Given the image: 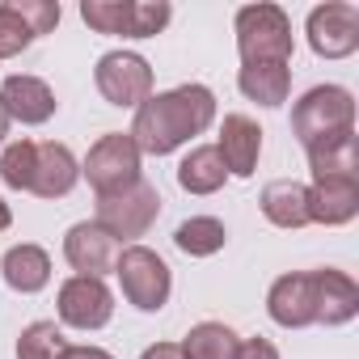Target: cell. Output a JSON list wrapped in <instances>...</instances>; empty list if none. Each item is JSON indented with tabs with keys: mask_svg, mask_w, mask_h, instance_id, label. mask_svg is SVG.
<instances>
[{
	"mask_svg": "<svg viewBox=\"0 0 359 359\" xmlns=\"http://www.w3.org/2000/svg\"><path fill=\"white\" fill-rule=\"evenodd\" d=\"M237 359H279V351H275V342H266V338H245V342L237 346Z\"/></svg>",
	"mask_w": 359,
	"mask_h": 359,
	"instance_id": "cell-29",
	"label": "cell"
},
{
	"mask_svg": "<svg viewBox=\"0 0 359 359\" xmlns=\"http://www.w3.org/2000/svg\"><path fill=\"white\" fill-rule=\"evenodd\" d=\"M68 351V338L55 321H30L18 338V359H60Z\"/></svg>",
	"mask_w": 359,
	"mask_h": 359,
	"instance_id": "cell-25",
	"label": "cell"
},
{
	"mask_svg": "<svg viewBox=\"0 0 359 359\" xmlns=\"http://www.w3.org/2000/svg\"><path fill=\"white\" fill-rule=\"evenodd\" d=\"M114 275L123 283V296L131 309L140 313H161L169 304V292H173V275L165 266V258L148 245H127L114 262Z\"/></svg>",
	"mask_w": 359,
	"mask_h": 359,
	"instance_id": "cell-5",
	"label": "cell"
},
{
	"mask_svg": "<svg viewBox=\"0 0 359 359\" xmlns=\"http://www.w3.org/2000/svg\"><path fill=\"white\" fill-rule=\"evenodd\" d=\"M140 161H144V156H140L135 140H131L127 131H110V135H102V140L89 148L81 173L89 177V187H93L97 199H102V195H118V191H127V187L140 182Z\"/></svg>",
	"mask_w": 359,
	"mask_h": 359,
	"instance_id": "cell-7",
	"label": "cell"
},
{
	"mask_svg": "<svg viewBox=\"0 0 359 359\" xmlns=\"http://www.w3.org/2000/svg\"><path fill=\"white\" fill-rule=\"evenodd\" d=\"M93 85L110 106L140 110L152 97V68L135 51H106L93 68Z\"/></svg>",
	"mask_w": 359,
	"mask_h": 359,
	"instance_id": "cell-8",
	"label": "cell"
},
{
	"mask_svg": "<svg viewBox=\"0 0 359 359\" xmlns=\"http://www.w3.org/2000/svg\"><path fill=\"white\" fill-rule=\"evenodd\" d=\"M309 47L321 60H346L359 51V9L346 5V0H325L317 5L304 22Z\"/></svg>",
	"mask_w": 359,
	"mask_h": 359,
	"instance_id": "cell-9",
	"label": "cell"
},
{
	"mask_svg": "<svg viewBox=\"0 0 359 359\" xmlns=\"http://www.w3.org/2000/svg\"><path fill=\"white\" fill-rule=\"evenodd\" d=\"M224 182H229V169H224L216 144L191 148L182 156V165H177V187H182L187 195H216Z\"/></svg>",
	"mask_w": 359,
	"mask_h": 359,
	"instance_id": "cell-21",
	"label": "cell"
},
{
	"mask_svg": "<svg viewBox=\"0 0 359 359\" xmlns=\"http://www.w3.org/2000/svg\"><path fill=\"white\" fill-rule=\"evenodd\" d=\"M9 123H13V118H9V110H5V102H0V144H5V135H9Z\"/></svg>",
	"mask_w": 359,
	"mask_h": 359,
	"instance_id": "cell-32",
	"label": "cell"
},
{
	"mask_svg": "<svg viewBox=\"0 0 359 359\" xmlns=\"http://www.w3.org/2000/svg\"><path fill=\"white\" fill-rule=\"evenodd\" d=\"M76 177H81V165L72 156L68 144H34V177H30V195L39 199H64L72 187H76Z\"/></svg>",
	"mask_w": 359,
	"mask_h": 359,
	"instance_id": "cell-15",
	"label": "cell"
},
{
	"mask_svg": "<svg viewBox=\"0 0 359 359\" xmlns=\"http://www.w3.org/2000/svg\"><path fill=\"white\" fill-rule=\"evenodd\" d=\"M237 89L258 102V106H283L292 93V68L287 64H241L237 72Z\"/></svg>",
	"mask_w": 359,
	"mask_h": 359,
	"instance_id": "cell-22",
	"label": "cell"
},
{
	"mask_svg": "<svg viewBox=\"0 0 359 359\" xmlns=\"http://www.w3.org/2000/svg\"><path fill=\"white\" fill-rule=\"evenodd\" d=\"M304 152H309L313 182H317V177H359V140H355V131L317 140Z\"/></svg>",
	"mask_w": 359,
	"mask_h": 359,
	"instance_id": "cell-20",
	"label": "cell"
},
{
	"mask_svg": "<svg viewBox=\"0 0 359 359\" xmlns=\"http://www.w3.org/2000/svg\"><path fill=\"white\" fill-rule=\"evenodd\" d=\"M0 102H5L9 118L26 123V127H43L51 114H55V93L43 76H30V72H13L5 76V85H0Z\"/></svg>",
	"mask_w": 359,
	"mask_h": 359,
	"instance_id": "cell-14",
	"label": "cell"
},
{
	"mask_svg": "<svg viewBox=\"0 0 359 359\" xmlns=\"http://www.w3.org/2000/svg\"><path fill=\"white\" fill-rule=\"evenodd\" d=\"M13 5H18V13L30 22L34 34H51V30L60 26V5H55V0H13Z\"/></svg>",
	"mask_w": 359,
	"mask_h": 359,
	"instance_id": "cell-28",
	"label": "cell"
},
{
	"mask_svg": "<svg viewBox=\"0 0 359 359\" xmlns=\"http://www.w3.org/2000/svg\"><path fill=\"white\" fill-rule=\"evenodd\" d=\"M216 152H220L229 177H254L258 156H262V127L250 114H224Z\"/></svg>",
	"mask_w": 359,
	"mask_h": 359,
	"instance_id": "cell-13",
	"label": "cell"
},
{
	"mask_svg": "<svg viewBox=\"0 0 359 359\" xmlns=\"http://www.w3.org/2000/svg\"><path fill=\"white\" fill-rule=\"evenodd\" d=\"M237 55L241 64H292V18L279 5L237 9Z\"/></svg>",
	"mask_w": 359,
	"mask_h": 359,
	"instance_id": "cell-2",
	"label": "cell"
},
{
	"mask_svg": "<svg viewBox=\"0 0 359 359\" xmlns=\"http://www.w3.org/2000/svg\"><path fill=\"white\" fill-rule=\"evenodd\" d=\"M34 39H39V34H34V30H30V22L18 13L13 0H9V5H0V60L22 55Z\"/></svg>",
	"mask_w": 359,
	"mask_h": 359,
	"instance_id": "cell-27",
	"label": "cell"
},
{
	"mask_svg": "<svg viewBox=\"0 0 359 359\" xmlns=\"http://www.w3.org/2000/svg\"><path fill=\"white\" fill-rule=\"evenodd\" d=\"M60 359H114V355L102 351V346H72V342H68V351H64Z\"/></svg>",
	"mask_w": 359,
	"mask_h": 359,
	"instance_id": "cell-31",
	"label": "cell"
},
{
	"mask_svg": "<svg viewBox=\"0 0 359 359\" xmlns=\"http://www.w3.org/2000/svg\"><path fill=\"white\" fill-rule=\"evenodd\" d=\"M266 313L275 325L283 330H304L317 325V287H313V271H287L271 283L266 292Z\"/></svg>",
	"mask_w": 359,
	"mask_h": 359,
	"instance_id": "cell-11",
	"label": "cell"
},
{
	"mask_svg": "<svg viewBox=\"0 0 359 359\" xmlns=\"http://www.w3.org/2000/svg\"><path fill=\"white\" fill-rule=\"evenodd\" d=\"M313 287H317V325H346L359 313V283L346 271H313Z\"/></svg>",
	"mask_w": 359,
	"mask_h": 359,
	"instance_id": "cell-17",
	"label": "cell"
},
{
	"mask_svg": "<svg viewBox=\"0 0 359 359\" xmlns=\"http://www.w3.org/2000/svg\"><path fill=\"white\" fill-rule=\"evenodd\" d=\"M224 241H229V229L216 216H191V220L177 224V233H173V245L182 250L187 258H212V254L224 250Z\"/></svg>",
	"mask_w": 359,
	"mask_h": 359,
	"instance_id": "cell-23",
	"label": "cell"
},
{
	"mask_svg": "<svg viewBox=\"0 0 359 359\" xmlns=\"http://www.w3.org/2000/svg\"><path fill=\"white\" fill-rule=\"evenodd\" d=\"M216 123V93L208 85H177L169 93H152L131 123V140L140 156H169Z\"/></svg>",
	"mask_w": 359,
	"mask_h": 359,
	"instance_id": "cell-1",
	"label": "cell"
},
{
	"mask_svg": "<svg viewBox=\"0 0 359 359\" xmlns=\"http://www.w3.org/2000/svg\"><path fill=\"white\" fill-rule=\"evenodd\" d=\"M359 216V177H317L309 187V220L338 229Z\"/></svg>",
	"mask_w": 359,
	"mask_h": 359,
	"instance_id": "cell-16",
	"label": "cell"
},
{
	"mask_svg": "<svg viewBox=\"0 0 359 359\" xmlns=\"http://www.w3.org/2000/svg\"><path fill=\"white\" fill-rule=\"evenodd\" d=\"M0 271H5V283H9L13 292L34 296V292H43V287L51 283V254H47L43 245L22 241V245H13L5 258H0Z\"/></svg>",
	"mask_w": 359,
	"mask_h": 359,
	"instance_id": "cell-18",
	"label": "cell"
},
{
	"mask_svg": "<svg viewBox=\"0 0 359 359\" xmlns=\"http://www.w3.org/2000/svg\"><path fill=\"white\" fill-rule=\"evenodd\" d=\"M9 224H13V212H9V203H5V199H0V233H5Z\"/></svg>",
	"mask_w": 359,
	"mask_h": 359,
	"instance_id": "cell-33",
	"label": "cell"
},
{
	"mask_svg": "<svg viewBox=\"0 0 359 359\" xmlns=\"http://www.w3.org/2000/svg\"><path fill=\"white\" fill-rule=\"evenodd\" d=\"M258 203H262V216L275 229H304V224H313L309 220V187L304 182H292V177L271 182Z\"/></svg>",
	"mask_w": 359,
	"mask_h": 359,
	"instance_id": "cell-19",
	"label": "cell"
},
{
	"mask_svg": "<svg viewBox=\"0 0 359 359\" xmlns=\"http://www.w3.org/2000/svg\"><path fill=\"white\" fill-rule=\"evenodd\" d=\"M156 216H161V191L140 177L135 187H127V191H118V195H102V199H97L93 224H97L102 233H110V237L123 245V241L144 237V233L156 224Z\"/></svg>",
	"mask_w": 359,
	"mask_h": 359,
	"instance_id": "cell-6",
	"label": "cell"
},
{
	"mask_svg": "<svg viewBox=\"0 0 359 359\" xmlns=\"http://www.w3.org/2000/svg\"><path fill=\"white\" fill-rule=\"evenodd\" d=\"M355 131V97L342 85H313L296 106H292V135L309 148L317 140Z\"/></svg>",
	"mask_w": 359,
	"mask_h": 359,
	"instance_id": "cell-4",
	"label": "cell"
},
{
	"mask_svg": "<svg viewBox=\"0 0 359 359\" xmlns=\"http://www.w3.org/2000/svg\"><path fill=\"white\" fill-rule=\"evenodd\" d=\"M173 9L165 0H85L81 22L97 34H118V39H156L169 26Z\"/></svg>",
	"mask_w": 359,
	"mask_h": 359,
	"instance_id": "cell-3",
	"label": "cell"
},
{
	"mask_svg": "<svg viewBox=\"0 0 359 359\" xmlns=\"http://www.w3.org/2000/svg\"><path fill=\"white\" fill-rule=\"evenodd\" d=\"M140 359H187V355H182V342H156V346H148Z\"/></svg>",
	"mask_w": 359,
	"mask_h": 359,
	"instance_id": "cell-30",
	"label": "cell"
},
{
	"mask_svg": "<svg viewBox=\"0 0 359 359\" xmlns=\"http://www.w3.org/2000/svg\"><path fill=\"white\" fill-rule=\"evenodd\" d=\"M55 309H60V321L72 325V330H102V325H110V317H114V296H110V287H106L102 279H93V275H72V279L60 283Z\"/></svg>",
	"mask_w": 359,
	"mask_h": 359,
	"instance_id": "cell-10",
	"label": "cell"
},
{
	"mask_svg": "<svg viewBox=\"0 0 359 359\" xmlns=\"http://www.w3.org/2000/svg\"><path fill=\"white\" fill-rule=\"evenodd\" d=\"M237 346H241V338L224 321H199L182 338V355L187 359H237Z\"/></svg>",
	"mask_w": 359,
	"mask_h": 359,
	"instance_id": "cell-24",
	"label": "cell"
},
{
	"mask_svg": "<svg viewBox=\"0 0 359 359\" xmlns=\"http://www.w3.org/2000/svg\"><path fill=\"white\" fill-rule=\"evenodd\" d=\"M64 258H68V266H72L76 275L102 279V275H110L114 262H118V241H114L110 233H102L93 220H81V224H72L68 237H64Z\"/></svg>",
	"mask_w": 359,
	"mask_h": 359,
	"instance_id": "cell-12",
	"label": "cell"
},
{
	"mask_svg": "<svg viewBox=\"0 0 359 359\" xmlns=\"http://www.w3.org/2000/svg\"><path fill=\"white\" fill-rule=\"evenodd\" d=\"M34 177V140H13L0 152V182L9 191H30Z\"/></svg>",
	"mask_w": 359,
	"mask_h": 359,
	"instance_id": "cell-26",
	"label": "cell"
}]
</instances>
